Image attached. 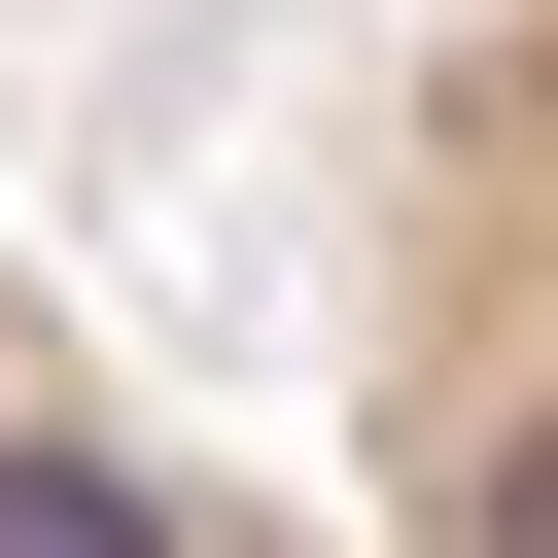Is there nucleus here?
<instances>
[{"instance_id":"nucleus-1","label":"nucleus","mask_w":558,"mask_h":558,"mask_svg":"<svg viewBox=\"0 0 558 558\" xmlns=\"http://www.w3.org/2000/svg\"><path fill=\"white\" fill-rule=\"evenodd\" d=\"M349 523L558 558V0H453L349 174Z\"/></svg>"},{"instance_id":"nucleus-2","label":"nucleus","mask_w":558,"mask_h":558,"mask_svg":"<svg viewBox=\"0 0 558 558\" xmlns=\"http://www.w3.org/2000/svg\"><path fill=\"white\" fill-rule=\"evenodd\" d=\"M0 558H314V523H279V488H209V453H174L35 279H0Z\"/></svg>"}]
</instances>
